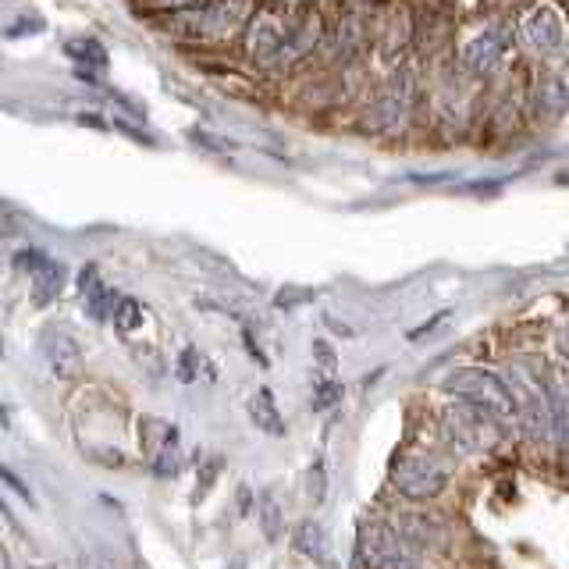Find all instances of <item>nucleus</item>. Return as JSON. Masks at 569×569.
<instances>
[{"label": "nucleus", "instance_id": "obj_8", "mask_svg": "<svg viewBox=\"0 0 569 569\" xmlns=\"http://www.w3.org/2000/svg\"><path fill=\"white\" fill-rule=\"evenodd\" d=\"M40 346H43V356H47L50 370L58 373V378H79V373H82V349L71 342L68 331L47 328Z\"/></svg>", "mask_w": 569, "mask_h": 569}, {"label": "nucleus", "instance_id": "obj_30", "mask_svg": "<svg viewBox=\"0 0 569 569\" xmlns=\"http://www.w3.org/2000/svg\"><path fill=\"white\" fill-rule=\"evenodd\" d=\"M373 569H420L417 562H409L402 556H391V559H378V562H370Z\"/></svg>", "mask_w": 569, "mask_h": 569}, {"label": "nucleus", "instance_id": "obj_34", "mask_svg": "<svg viewBox=\"0 0 569 569\" xmlns=\"http://www.w3.org/2000/svg\"><path fill=\"white\" fill-rule=\"evenodd\" d=\"M114 129H118V132H124V136H129V139H136V142H153L150 136H142L139 129H132L129 121H114Z\"/></svg>", "mask_w": 569, "mask_h": 569}, {"label": "nucleus", "instance_id": "obj_27", "mask_svg": "<svg viewBox=\"0 0 569 569\" xmlns=\"http://www.w3.org/2000/svg\"><path fill=\"white\" fill-rule=\"evenodd\" d=\"M100 289V274H97V263H89L82 267V274H79V292L89 296V292H97Z\"/></svg>", "mask_w": 569, "mask_h": 569}, {"label": "nucleus", "instance_id": "obj_26", "mask_svg": "<svg viewBox=\"0 0 569 569\" xmlns=\"http://www.w3.org/2000/svg\"><path fill=\"white\" fill-rule=\"evenodd\" d=\"M82 569H118V562L107 551H89V556H82Z\"/></svg>", "mask_w": 569, "mask_h": 569}, {"label": "nucleus", "instance_id": "obj_4", "mask_svg": "<svg viewBox=\"0 0 569 569\" xmlns=\"http://www.w3.org/2000/svg\"><path fill=\"white\" fill-rule=\"evenodd\" d=\"M391 480H396V491L406 495L409 502H431L449 485V470L431 456H406L396 473H391Z\"/></svg>", "mask_w": 569, "mask_h": 569}, {"label": "nucleus", "instance_id": "obj_9", "mask_svg": "<svg viewBox=\"0 0 569 569\" xmlns=\"http://www.w3.org/2000/svg\"><path fill=\"white\" fill-rule=\"evenodd\" d=\"M396 541L399 545H420V548H441L445 545V527L431 516H420V512H399L396 520Z\"/></svg>", "mask_w": 569, "mask_h": 569}, {"label": "nucleus", "instance_id": "obj_1", "mask_svg": "<svg viewBox=\"0 0 569 569\" xmlns=\"http://www.w3.org/2000/svg\"><path fill=\"white\" fill-rule=\"evenodd\" d=\"M445 391L456 396L462 406H477V409H485V413H491L498 420L516 413V396L509 391V385L491 370H480V367L456 370V373L445 378Z\"/></svg>", "mask_w": 569, "mask_h": 569}, {"label": "nucleus", "instance_id": "obj_37", "mask_svg": "<svg viewBox=\"0 0 569 569\" xmlns=\"http://www.w3.org/2000/svg\"><path fill=\"white\" fill-rule=\"evenodd\" d=\"M0 352H4V338H0Z\"/></svg>", "mask_w": 569, "mask_h": 569}, {"label": "nucleus", "instance_id": "obj_19", "mask_svg": "<svg viewBox=\"0 0 569 569\" xmlns=\"http://www.w3.org/2000/svg\"><path fill=\"white\" fill-rule=\"evenodd\" d=\"M178 445V441H174ZM174 445H160L157 449V456H153V462H150V470L157 473V477H174L178 473V449Z\"/></svg>", "mask_w": 569, "mask_h": 569}, {"label": "nucleus", "instance_id": "obj_12", "mask_svg": "<svg viewBox=\"0 0 569 569\" xmlns=\"http://www.w3.org/2000/svg\"><path fill=\"white\" fill-rule=\"evenodd\" d=\"M61 281H64V267L61 263H47L43 271L32 274V307H50L53 296L61 292Z\"/></svg>", "mask_w": 569, "mask_h": 569}, {"label": "nucleus", "instance_id": "obj_5", "mask_svg": "<svg viewBox=\"0 0 569 569\" xmlns=\"http://www.w3.org/2000/svg\"><path fill=\"white\" fill-rule=\"evenodd\" d=\"M413 100H417V86L409 71H396L385 86L378 100L370 103V124L378 132H396L406 124L409 111H413Z\"/></svg>", "mask_w": 569, "mask_h": 569}, {"label": "nucleus", "instance_id": "obj_29", "mask_svg": "<svg viewBox=\"0 0 569 569\" xmlns=\"http://www.w3.org/2000/svg\"><path fill=\"white\" fill-rule=\"evenodd\" d=\"M445 317H449V310H441L438 317H431V320H423V325H420V328H413V331H409V342H420V338H423L427 331H435V328L441 325V320H445Z\"/></svg>", "mask_w": 569, "mask_h": 569}, {"label": "nucleus", "instance_id": "obj_20", "mask_svg": "<svg viewBox=\"0 0 569 569\" xmlns=\"http://www.w3.org/2000/svg\"><path fill=\"white\" fill-rule=\"evenodd\" d=\"M114 302H118L114 292H107L103 284H100L97 292H89V317H93V320H107V317L114 313Z\"/></svg>", "mask_w": 569, "mask_h": 569}, {"label": "nucleus", "instance_id": "obj_36", "mask_svg": "<svg viewBox=\"0 0 569 569\" xmlns=\"http://www.w3.org/2000/svg\"><path fill=\"white\" fill-rule=\"evenodd\" d=\"M249 506H253V502H249V491L242 488V491H239V512L246 516V512H249Z\"/></svg>", "mask_w": 569, "mask_h": 569}, {"label": "nucleus", "instance_id": "obj_31", "mask_svg": "<svg viewBox=\"0 0 569 569\" xmlns=\"http://www.w3.org/2000/svg\"><path fill=\"white\" fill-rule=\"evenodd\" d=\"M388 32H391V40L385 43V50L391 53V58H396V53H399V22H391V29H388ZM409 32H413V26H406V29H402L406 40H409Z\"/></svg>", "mask_w": 569, "mask_h": 569}, {"label": "nucleus", "instance_id": "obj_25", "mask_svg": "<svg viewBox=\"0 0 569 569\" xmlns=\"http://www.w3.org/2000/svg\"><path fill=\"white\" fill-rule=\"evenodd\" d=\"M313 356H317L320 367H325L328 373L338 367V360H335V349L328 346V338H313Z\"/></svg>", "mask_w": 569, "mask_h": 569}, {"label": "nucleus", "instance_id": "obj_23", "mask_svg": "<svg viewBox=\"0 0 569 569\" xmlns=\"http://www.w3.org/2000/svg\"><path fill=\"white\" fill-rule=\"evenodd\" d=\"M0 480H4V485L18 495V498H22V502H36V498H32V491L22 485V477H18L14 470H8V467H0Z\"/></svg>", "mask_w": 569, "mask_h": 569}, {"label": "nucleus", "instance_id": "obj_16", "mask_svg": "<svg viewBox=\"0 0 569 569\" xmlns=\"http://www.w3.org/2000/svg\"><path fill=\"white\" fill-rule=\"evenodd\" d=\"M260 523H263L267 541H278L281 538V509L274 502V495H263L260 498Z\"/></svg>", "mask_w": 569, "mask_h": 569}, {"label": "nucleus", "instance_id": "obj_13", "mask_svg": "<svg viewBox=\"0 0 569 569\" xmlns=\"http://www.w3.org/2000/svg\"><path fill=\"white\" fill-rule=\"evenodd\" d=\"M533 111L559 118L566 111V82L562 79H541V86L533 89Z\"/></svg>", "mask_w": 569, "mask_h": 569}, {"label": "nucleus", "instance_id": "obj_6", "mask_svg": "<svg viewBox=\"0 0 569 569\" xmlns=\"http://www.w3.org/2000/svg\"><path fill=\"white\" fill-rule=\"evenodd\" d=\"M506 47H509V29L488 26L485 32L473 36V40L467 43V50H462V68H467L473 79H488L491 71L502 64Z\"/></svg>", "mask_w": 569, "mask_h": 569}, {"label": "nucleus", "instance_id": "obj_35", "mask_svg": "<svg viewBox=\"0 0 569 569\" xmlns=\"http://www.w3.org/2000/svg\"><path fill=\"white\" fill-rule=\"evenodd\" d=\"M192 363H196V349H186V356H182V381H192Z\"/></svg>", "mask_w": 569, "mask_h": 569}, {"label": "nucleus", "instance_id": "obj_10", "mask_svg": "<svg viewBox=\"0 0 569 569\" xmlns=\"http://www.w3.org/2000/svg\"><path fill=\"white\" fill-rule=\"evenodd\" d=\"M523 36H527V43L533 50H541V53L559 50V43H562V22H559V14L551 11V8H533L530 18L523 22Z\"/></svg>", "mask_w": 569, "mask_h": 569}, {"label": "nucleus", "instance_id": "obj_22", "mask_svg": "<svg viewBox=\"0 0 569 569\" xmlns=\"http://www.w3.org/2000/svg\"><path fill=\"white\" fill-rule=\"evenodd\" d=\"M224 470V459L221 456H213L210 462H207V470H200V488H196V502H200V495H207L210 491V485H213V477H218Z\"/></svg>", "mask_w": 569, "mask_h": 569}, {"label": "nucleus", "instance_id": "obj_14", "mask_svg": "<svg viewBox=\"0 0 569 569\" xmlns=\"http://www.w3.org/2000/svg\"><path fill=\"white\" fill-rule=\"evenodd\" d=\"M296 548L302 551V556H310L313 562H328V556H331V551H328V533H325V527L313 523V520L299 523Z\"/></svg>", "mask_w": 569, "mask_h": 569}, {"label": "nucleus", "instance_id": "obj_3", "mask_svg": "<svg viewBox=\"0 0 569 569\" xmlns=\"http://www.w3.org/2000/svg\"><path fill=\"white\" fill-rule=\"evenodd\" d=\"M445 431H449L452 449L462 456H477V452H491L498 441H502V420L485 413L477 406H452L445 413Z\"/></svg>", "mask_w": 569, "mask_h": 569}, {"label": "nucleus", "instance_id": "obj_18", "mask_svg": "<svg viewBox=\"0 0 569 569\" xmlns=\"http://www.w3.org/2000/svg\"><path fill=\"white\" fill-rule=\"evenodd\" d=\"M313 299H317V292L307 289V284H289V289H281L274 296V307L278 310H296V307H307V302H313Z\"/></svg>", "mask_w": 569, "mask_h": 569}, {"label": "nucleus", "instance_id": "obj_7", "mask_svg": "<svg viewBox=\"0 0 569 569\" xmlns=\"http://www.w3.org/2000/svg\"><path fill=\"white\" fill-rule=\"evenodd\" d=\"M320 36H325V22H320V14L310 11V8H302L299 22L292 26L289 40H284V47H281V53H278V61H274V64L284 68V64H296L299 58H307V53L317 50Z\"/></svg>", "mask_w": 569, "mask_h": 569}, {"label": "nucleus", "instance_id": "obj_33", "mask_svg": "<svg viewBox=\"0 0 569 569\" xmlns=\"http://www.w3.org/2000/svg\"><path fill=\"white\" fill-rule=\"evenodd\" d=\"M310 480H313V498H317V502H320V498H325V467H320V462H317V467H313Z\"/></svg>", "mask_w": 569, "mask_h": 569}, {"label": "nucleus", "instance_id": "obj_11", "mask_svg": "<svg viewBox=\"0 0 569 569\" xmlns=\"http://www.w3.org/2000/svg\"><path fill=\"white\" fill-rule=\"evenodd\" d=\"M249 420H253L263 435H274V438H281L289 427H284V420H281V413H278V402H274V391L271 388H260V391H253L249 396Z\"/></svg>", "mask_w": 569, "mask_h": 569}, {"label": "nucleus", "instance_id": "obj_21", "mask_svg": "<svg viewBox=\"0 0 569 569\" xmlns=\"http://www.w3.org/2000/svg\"><path fill=\"white\" fill-rule=\"evenodd\" d=\"M338 399H342V388H338L335 381H325V385L313 388V409H317V413H320V409H331Z\"/></svg>", "mask_w": 569, "mask_h": 569}, {"label": "nucleus", "instance_id": "obj_2", "mask_svg": "<svg viewBox=\"0 0 569 569\" xmlns=\"http://www.w3.org/2000/svg\"><path fill=\"white\" fill-rule=\"evenodd\" d=\"M299 4H260L253 8V18L246 26V53L257 64H274L278 53L289 40L292 26L299 22Z\"/></svg>", "mask_w": 569, "mask_h": 569}, {"label": "nucleus", "instance_id": "obj_24", "mask_svg": "<svg viewBox=\"0 0 569 569\" xmlns=\"http://www.w3.org/2000/svg\"><path fill=\"white\" fill-rule=\"evenodd\" d=\"M50 263V257L43 253V249H26L22 257H18V267H26V271H43V267Z\"/></svg>", "mask_w": 569, "mask_h": 569}, {"label": "nucleus", "instance_id": "obj_28", "mask_svg": "<svg viewBox=\"0 0 569 569\" xmlns=\"http://www.w3.org/2000/svg\"><path fill=\"white\" fill-rule=\"evenodd\" d=\"M192 139L200 142V147H210L213 153H228V150H231V142H221L218 136H210V132H200V129L192 132Z\"/></svg>", "mask_w": 569, "mask_h": 569}, {"label": "nucleus", "instance_id": "obj_17", "mask_svg": "<svg viewBox=\"0 0 569 569\" xmlns=\"http://www.w3.org/2000/svg\"><path fill=\"white\" fill-rule=\"evenodd\" d=\"M111 317H114L118 331H136V328L142 325V307H139L136 299H118Z\"/></svg>", "mask_w": 569, "mask_h": 569}, {"label": "nucleus", "instance_id": "obj_15", "mask_svg": "<svg viewBox=\"0 0 569 569\" xmlns=\"http://www.w3.org/2000/svg\"><path fill=\"white\" fill-rule=\"evenodd\" d=\"M64 53L71 61H89V64H97L103 68L107 64V50L100 40H89V36H79V40H68L64 43Z\"/></svg>", "mask_w": 569, "mask_h": 569}, {"label": "nucleus", "instance_id": "obj_32", "mask_svg": "<svg viewBox=\"0 0 569 569\" xmlns=\"http://www.w3.org/2000/svg\"><path fill=\"white\" fill-rule=\"evenodd\" d=\"M40 29H43L40 18H22L14 29H8V36H26V32H40Z\"/></svg>", "mask_w": 569, "mask_h": 569}]
</instances>
